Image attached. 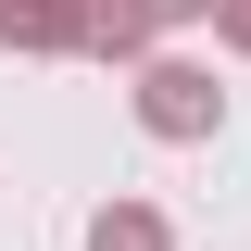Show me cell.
I'll return each mask as SVG.
<instances>
[{
	"label": "cell",
	"mask_w": 251,
	"mask_h": 251,
	"mask_svg": "<svg viewBox=\"0 0 251 251\" xmlns=\"http://www.w3.org/2000/svg\"><path fill=\"white\" fill-rule=\"evenodd\" d=\"M88 251H176V226H163L151 201H100V214H88Z\"/></svg>",
	"instance_id": "4"
},
{
	"label": "cell",
	"mask_w": 251,
	"mask_h": 251,
	"mask_svg": "<svg viewBox=\"0 0 251 251\" xmlns=\"http://www.w3.org/2000/svg\"><path fill=\"white\" fill-rule=\"evenodd\" d=\"M13 50L25 63H75L88 50V0H13Z\"/></svg>",
	"instance_id": "2"
},
{
	"label": "cell",
	"mask_w": 251,
	"mask_h": 251,
	"mask_svg": "<svg viewBox=\"0 0 251 251\" xmlns=\"http://www.w3.org/2000/svg\"><path fill=\"white\" fill-rule=\"evenodd\" d=\"M163 0H88V63H151Z\"/></svg>",
	"instance_id": "3"
},
{
	"label": "cell",
	"mask_w": 251,
	"mask_h": 251,
	"mask_svg": "<svg viewBox=\"0 0 251 251\" xmlns=\"http://www.w3.org/2000/svg\"><path fill=\"white\" fill-rule=\"evenodd\" d=\"M163 25H214V0H163Z\"/></svg>",
	"instance_id": "6"
},
{
	"label": "cell",
	"mask_w": 251,
	"mask_h": 251,
	"mask_svg": "<svg viewBox=\"0 0 251 251\" xmlns=\"http://www.w3.org/2000/svg\"><path fill=\"white\" fill-rule=\"evenodd\" d=\"M126 100H138V126H151L163 151H201V138L226 126V88H214V63H188V50H151Z\"/></svg>",
	"instance_id": "1"
},
{
	"label": "cell",
	"mask_w": 251,
	"mask_h": 251,
	"mask_svg": "<svg viewBox=\"0 0 251 251\" xmlns=\"http://www.w3.org/2000/svg\"><path fill=\"white\" fill-rule=\"evenodd\" d=\"M214 38H226V50H251V0H214Z\"/></svg>",
	"instance_id": "5"
},
{
	"label": "cell",
	"mask_w": 251,
	"mask_h": 251,
	"mask_svg": "<svg viewBox=\"0 0 251 251\" xmlns=\"http://www.w3.org/2000/svg\"><path fill=\"white\" fill-rule=\"evenodd\" d=\"M0 50H13V0H0Z\"/></svg>",
	"instance_id": "7"
}]
</instances>
